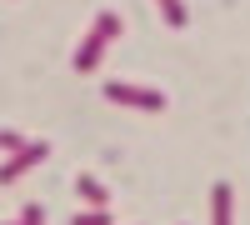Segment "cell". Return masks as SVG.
Instances as JSON below:
<instances>
[]
</instances>
